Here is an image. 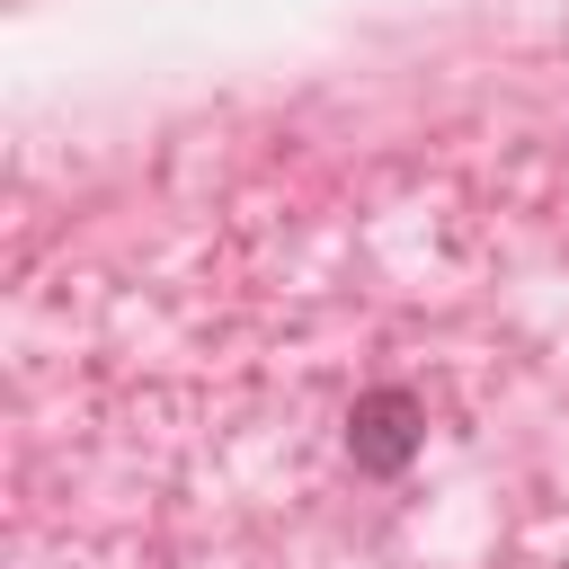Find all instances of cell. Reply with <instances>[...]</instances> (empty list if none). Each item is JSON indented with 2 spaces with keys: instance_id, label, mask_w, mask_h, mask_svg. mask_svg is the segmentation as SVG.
Returning a JSON list of instances; mask_svg holds the SVG:
<instances>
[{
  "instance_id": "6da1fadb",
  "label": "cell",
  "mask_w": 569,
  "mask_h": 569,
  "mask_svg": "<svg viewBox=\"0 0 569 569\" xmlns=\"http://www.w3.org/2000/svg\"><path fill=\"white\" fill-rule=\"evenodd\" d=\"M347 445H356V471H400L418 453V400L409 391H365L356 418H347Z\"/></svg>"
}]
</instances>
